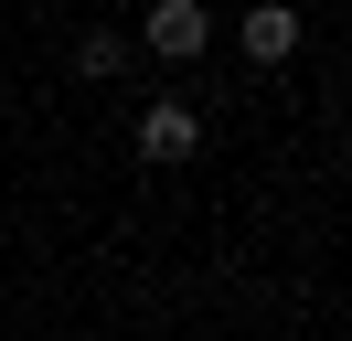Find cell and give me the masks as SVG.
<instances>
[{
	"instance_id": "2",
	"label": "cell",
	"mask_w": 352,
	"mask_h": 341,
	"mask_svg": "<svg viewBox=\"0 0 352 341\" xmlns=\"http://www.w3.org/2000/svg\"><path fill=\"white\" fill-rule=\"evenodd\" d=\"M139 43H150L160 64H203V43H214V11H203V0H150V11H139Z\"/></svg>"
},
{
	"instance_id": "3",
	"label": "cell",
	"mask_w": 352,
	"mask_h": 341,
	"mask_svg": "<svg viewBox=\"0 0 352 341\" xmlns=\"http://www.w3.org/2000/svg\"><path fill=\"white\" fill-rule=\"evenodd\" d=\"M235 43H245V64H288L299 54V11H288V0H256V11L235 21Z\"/></svg>"
},
{
	"instance_id": "4",
	"label": "cell",
	"mask_w": 352,
	"mask_h": 341,
	"mask_svg": "<svg viewBox=\"0 0 352 341\" xmlns=\"http://www.w3.org/2000/svg\"><path fill=\"white\" fill-rule=\"evenodd\" d=\"M118 64H129V43H118L107 21H96V32H75V75H86V85H107Z\"/></svg>"
},
{
	"instance_id": "1",
	"label": "cell",
	"mask_w": 352,
	"mask_h": 341,
	"mask_svg": "<svg viewBox=\"0 0 352 341\" xmlns=\"http://www.w3.org/2000/svg\"><path fill=\"white\" fill-rule=\"evenodd\" d=\"M192 149H203V107L192 96H150V107H139V160H150V170L192 160Z\"/></svg>"
}]
</instances>
